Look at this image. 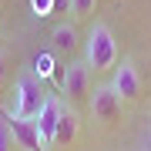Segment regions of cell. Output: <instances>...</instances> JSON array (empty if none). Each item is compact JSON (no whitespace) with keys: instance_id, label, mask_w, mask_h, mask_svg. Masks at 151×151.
Here are the masks:
<instances>
[{"instance_id":"6","label":"cell","mask_w":151,"mask_h":151,"mask_svg":"<svg viewBox=\"0 0 151 151\" xmlns=\"http://www.w3.org/2000/svg\"><path fill=\"white\" fill-rule=\"evenodd\" d=\"M111 87H114V94H118L121 101H138L141 97V77H138V70H134L131 60H124V64L114 70Z\"/></svg>"},{"instance_id":"12","label":"cell","mask_w":151,"mask_h":151,"mask_svg":"<svg viewBox=\"0 0 151 151\" xmlns=\"http://www.w3.org/2000/svg\"><path fill=\"white\" fill-rule=\"evenodd\" d=\"M34 70H37L40 77H50V57H47V54L37 57V60H34Z\"/></svg>"},{"instance_id":"4","label":"cell","mask_w":151,"mask_h":151,"mask_svg":"<svg viewBox=\"0 0 151 151\" xmlns=\"http://www.w3.org/2000/svg\"><path fill=\"white\" fill-rule=\"evenodd\" d=\"M57 118H60V101L54 94H47L44 97V108H40V114L34 118V124H37V134H40V141H44V148H54V131H57Z\"/></svg>"},{"instance_id":"5","label":"cell","mask_w":151,"mask_h":151,"mask_svg":"<svg viewBox=\"0 0 151 151\" xmlns=\"http://www.w3.org/2000/svg\"><path fill=\"white\" fill-rule=\"evenodd\" d=\"M64 94L70 101H81V97L91 94V67L84 60L67 64V70H64Z\"/></svg>"},{"instance_id":"8","label":"cell","mask_w":151,"mask_h":151,"mask_svg":"<svg viewBox=\"0 0 151 151\" xmlns=\"http://www.w3.org/2000/svg\"><path fill=\"white\" fill-rule=\"evenodd\" d=\"M10 131H14V141H17L24 151H47L44 141H40V134H37V124H34V121L10 118Z\"/></svg>"},{"instance_id":"1","label":"cell","mask_w":151,"mask_h":151,"mask_svg":"<svg viewBox=\"0 0 151 151\" xmlns=\"http://www.w3.org/2000/svg\"><path fill=\"white\" fill-rule=\"evenodd\" d=\"M118 60V44H114V34L108 30V24L97 20L91 34H87V47H84V64L91 70H108Z\"/></svg>"},{"instance_id":"9","label":"cell","mask_w":151,"mask_h":151,"mask_svg":"<svg viewBox=\"0 0 151 151\" xmlns=\"http://www.w3.org/2000/svg\"><path fill=\"white\" fill-rule=\"evenodd\" d=\"M50 47H54L57 54H70V50L77 47V27H74V24H60V27H54V34H50Z\"/></svg>"},{"instance_id":"11","label":"cell","mask_w":151,"mask_h":151,"mask_svg":"<svg viewBox=\"0 0 151 151\" xmlns=\"http://www.w3.org/2000/svg\"><path fill=\"white\" fill-rule=\"evenodd\" d=\"M67 4H70V14L74 17H91L94 7H97V0H67Z\"/></svg>"},{"instance_id":"2","label":"cell","mask_w":151,"mask_h":151,"mask_svg":"<svg viewBox=\"0 0 151 151\" xmlns=\"http://www.w3.org/2000/svg\"><path fill=\"white\" fill-rule=\"evenodd\" d=\"M44 87L34 74H20L14 84V104H10V118H20V121H34L44 108Z\"/></svg>"},{"instance_id":"3","label":"cell","mask_w":151,"mask_h":151,"mask_svg":"<svg viewBox=\"0 0 151 151\" xmlns=\"http://www.w3.org/2000/svg\"><path fill=\"white\" fill-rule=\"evenodd\" d=\"M121 97L114 94V87L111 84H104V87H94V94H91V114H94V121H101V124H114L121 118Z\"/></svg>"},{"instance_id":"10","label":"cell","mask_w":151,"mask_h":151,"mask_svg":"<svg viewBox=\"0 0 151 151\" xmlns=\"http://www.w3.org/2000/svg\"><path fill=\"white\" fill-rule=\"evenodd\" d=\"M17 141H14V131H10V121L0 118V151H14Z\"/></svg>"},{"instance_id":"7","label":"cell","mask_w":151,"mask_h":151,"mask_svg":"<svg viewBox=\"0 0 151 151\" xmlns=\"http://www.w3.org/2000/svg\"><path fill=\"white\" fill-rule=\"evenodd\" d=\"M77 131H81L77 111L67 108V104H60V118H57V131H54V148H70L77 141Z\"/></svg>"},{"instance_id":"14","label":"cell","mask_w":151,"mask_h":151,"mask_svg":"<svg viewBox=\"0 0 151 151\" xmlns=\"http://www.w3.org/2000/svg\"><path fill=\"white\" fill-rule=\"evenodd\" d=\"M145 151H151V134H148V138H145Z\"/></svg>"},{"instance_id":"13","label":"cell","mask_w":151,"mask_h":151,"mask_svg":"<svg viewBox=\"0 0 151 151\" xmlns=\"http://www.w3.org/2000/svg\"><path fill=\"white\" fill-rule=\"evenodd\" d=\"M4 77H7V57L0 54V84H4Z\"/></svg>"}]
</instances>
